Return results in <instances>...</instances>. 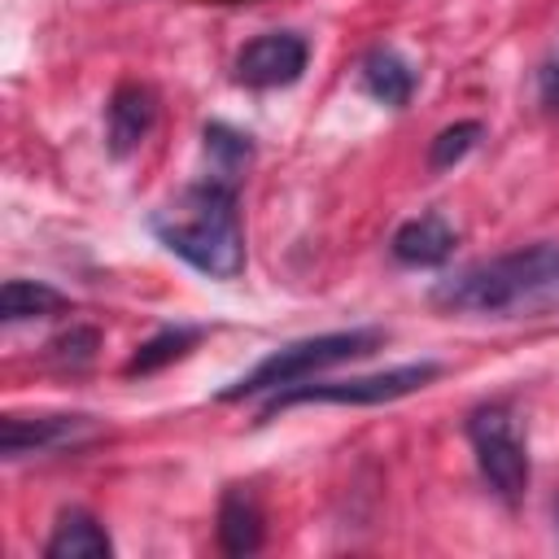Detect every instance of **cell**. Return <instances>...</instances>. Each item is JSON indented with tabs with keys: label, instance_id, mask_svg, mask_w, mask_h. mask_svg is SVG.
Masks as SVG:
<instances>
[{
	"label": "cell",
	"instance_id": "15",
	"mask_svg": "<svg viewBox=\"0 0 559 559\" xmlns=\"http://www.w3.org/2000/svg\"><path fill=\"white\" fill-rule=\"evenodd\" d=\"M201 135H205L210 175H214V179L236 183V179L245 175V166L253 162V144H249V135H240V131H236V127H227V122H210Z\"/></svg>",
	"mask_w": 559,
	"mask_h": 559
},
{
	"label": "cell",
	"instance_id": "17",
	"mask_svg": "<svg viewBox=\"0 0 559 559\" xmlns=\"http://www.w3.org/2000/svg\"><path fill=\"white\" fill-rule=\"evenodd\" d=\"M48 349H52V358H57L61 367H87L92 354H96V332H92V328H70V332L57 336Z\"/></svg>",
	"mask_w": 559,
	"mask_h": 559
},
{
	"label": "cell",
	"instance_id": "18",
	"mask_svg": "<svg viewBox=\"0 0 559 559\" xmlns=\"http://www.w3.org/2000/svg\"><path fill=\"white\" fill-rule=\"evenodd\" d=\"M537 100L550 109V114H559V48L542 61V70H537Z\"/></svg>",
	"mask_w": 559,
	"mask_h": 559
},
{
	"label": "cell",
	"instance_id": "6",
	"mask_svg": "<svg viewBox=\"0 0 559 559\" xmlns=\"http://www.w3.org/2000/svg\"><path fill=\"white\" fill-rule=\"evenodd\" d=\"M306 61H310V44L297 31H266L236 52V83L258 92L288 87L306 74Z\"/></svg>",
	"mask_w": 559,
	"mask_h": 559
},
{
	"label": "cell",
	"instance_id": "19",
	"mask_svg": "<svg viewBox=\"0 0 559 559\" xmlns=\"http://www.w3.org/2000/svg\"><path fill=\"white\" fill-rule=\"evenodd\" d=\"M555 520H559V502H555Z\"/></svg>",
	"mask_w": 559,
	"mask_h": 559
},
{
	"label": "cell",
	"instance_id": "9",
	"mask_svg": "<svg viewBox=\"0 0 559 559\" xmlns=\"http://www.w3.org/2000/svg\"><path fill=\"white\" fill-rule=\"evenodd\" d=\"M389 253H393L402 266H441V262L454 253V227H450L441 214L406 218V223L393 231Z\"/></svg>",
	"mask_w": 559,
	"mask_h": 559
},
{
	"label": "cell",
	"instance_id": "11",
	"mask_svg": "<svg viewBox=\"0 0 559 559\" xmlns=\"http://www.w3.org/2000/svg\"><path fill=\"white\" fill-rule=\"evenodd\" d=\"M266 537V520H262V507L249 489L231 485L218 502V546L223 555H253Z\"/></svg>",
	"mask_w": 559,
	"mask_h": 559
},
{
	"label": "cell",
	"instance_id": "4",
	"mask_svg": "<svg viewBox=\"0 0 559 559\" xmlns=\"http://www.w3.org/2000/svg\"><path fill=\"white\" fill-rule=\"evenodd\" d=\"M437 376H441V362H432V358L402 362V367L371 371V376H349V380H314L310 376L301 384H288V389L271 393L266 406H262V419H271L275 411H288V406H306V402H323V406H380V402H397V397H411V393L428 389Z\"/></svg>",
	"mask_w": 559,
	"mask_h": 559
},
{
	"label": "cell",
	"instance_id": "7",
	"mask_svg": "<svg viewBox=\"0 0 559 559\" xmlns=\"http://www.w3.org/2000/svg\"><path fill=\"white\" fill-rule=\"evenodd\" d=\"M96 432L92 415H4L0 424V450L4 459H26V454H48L79 445Z\"/></svg>",
	"mask_w": 559,
	"mask_h": 559
},
{
	"label": "cell",
	"instance_id": "10",
	"mask_svg": "<svg viewBox=\"0 0 559 559\" xmlns=\"http://www.w3.org/2000/svg\"><path fill=\"white\" fill-rule=\"evenodd\" d=\"M44 555L48 559H109L114 555V542L105 533V524L83 511V507H66L52 524V537L44 542Z\"/></svg>",
	"mask_w": 559,
	"mask_h": 559
},
{
	"label": "cell",
	"instance_id": "1",
	"mask_svg": "<svg viewBox=\"0 0 559 559\" xmlns=\"http://www.w3.org/2000/svg\"><path fill=\"white\" fill-rule=\"evenodd\" d=\"M432 301L450 314L480 319H542L559 310V245H524L498 258H480L437 280Z\"/></svg>",
	"mask_w": 559,
	"mask_h": 559
},
{
	"label": "cell",
	"instance_id": "3",
	"mask_svg": "<svg viewBox=\"0 0 559 559\" xmlns=\"http://www.w3.org/2000/svg\"><path fill=\"white\" fill-rule=\"evenodd\" d=\"M380 345H384L380 328H341V332H319V336H306V341H288V345L271 349L236 384H227L218 393V402H245V397H258V393H280L288 384H301V380L336 367V362L362 358Z\"/></svg>",
	"mask_w": 559,
	"mask_h": 559
},
{
	"label": "cell",
	"instance_id": "8",
	"mask_svg": "<svg viewBox=\"0 0 559 559\" xmlns=\"http://www.w3.org/2000/svg\"><path fill=\"white\" fill-rule=\"evenodd\" d=\"M157 122V92L148 83H118L105 105V144L114 157H131Z\"/></svg>",
	"mask_w": 559,
	"mask_h": 559
},
{
	"label": "cell",
	"instance_id": "13",
	"mask_svg": "<svg viewBox=\"0 0 559 559\" xmlns=\"http://www.w3.org/2000/svg\"><path fill=\"white\" fill-rule=\"evenodd\" d=\"M201 336H205V328H188V323L162 328V332H153L148 341H140V345H135V354L127 358L122 376H153V371H162V367L179 362L188 349H197V341H201Z\"/></svg>",
	"mask_w": 559,
	"mask_h": 559
},
{
	"label": "cell",
	"instance_id": "12",
	"mask_svg": "<svg viewBox=\"0 0 559 559\" xmlns=\"http://www.w3.org/2000/svg\"><path fill=\"white\" fill-rule=\"evenodd\" d=\"M358 74H362V92L376 96L380 105L402 109V105L415 96V70H411V61H406L397 48H384V44L371 48V52L362 57Z\"/></svg>",
	"mask_w": 559,
	"mask_h": 559
},
{
	"label": "cell",
	"instance_id": "16",
	"mask_svg": "<svg viewBox=\"0 0 559 559\" xmlns=\"http://www.w3.org/2000/svg\"><path fill=\"white\" fill-rule=\"evenodd\" d=\"M480 135H485V127H480L476 118H463V122L441 127V131L432 135V144H428V170H450L454 162H463V157L476 148Z\"/></svg>",
	"mask_w": 559,
	"mask_h": 559
},
{
	"label": "cell",
	"instance_id": "5",
	"mask_svg": "<svg viewBox=\"0 0 559 559\" xmlns=\"http://www.w3.org/2000/svg\"><path fill=\"white\" fill-rule=\"evenodd\" d=\"M467 441H472V454H476V467H480L489 493L502 498L507 507H515L528 489V450H524L511 406L507 402L476 406L467 415Z\"/></svg>",
	"mask_w": 559,
	"mask_h": 559
},
{
	"label": "cell",
	"instance_id": "14",
	"mask_svg": "<svg viewBox=\"0 0 559 559\" xmlns=\"http://www.w3.org/2000/svg\"><path fill=\"white\" fill-rule=\"evenodd\" d=\"M66 306H70V297L57 293V288L44 284V280H4V288H0V319H4V323L61 314Z\"/></svg>",
	"mask_w": 559,
	"mask_h": 559
},
{
	"label": "cell",
	"instance_id": "2",
	"mask_svg": "<svg viewBox=\"0 0 559 559\" xmlns=\"http://www.w3.org/2000/svg\"><path fill=\"white\" fill-rule=\"evenodd\" d=\"M148 227L175 258L210 280H236L245 271V223L236 183L227 179L205 175L201 183L183 188L148 218Z\"/></svg>",
	"mask_w": 559,
	"mask_h": 559
}]
</instances>
